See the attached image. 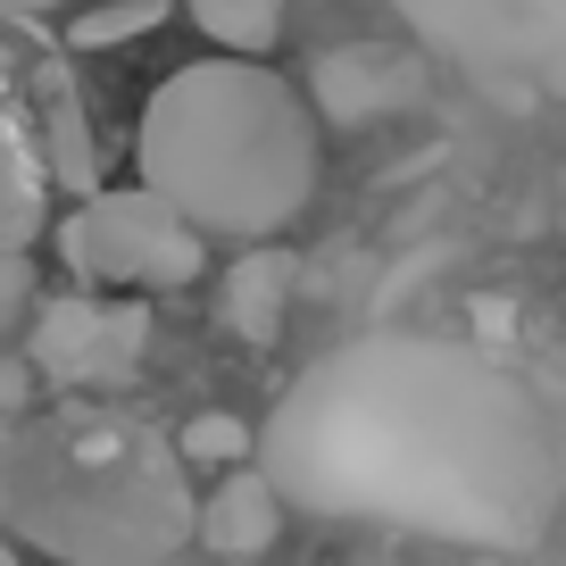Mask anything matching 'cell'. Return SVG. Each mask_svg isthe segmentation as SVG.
<instances>
[{
    "instance_id": "5b68a950",
    "label": "cell",
    "mask_w": 566,
    "mask_h": 566,
    "mask_svg": "<svg viewBox=\"0 0 566 566\" xmlns=\"http://www.w3.org/2000/svg\"><path fill=\"white\" fill-rule=\"evenodd\" d=\"M433 51H450L467 75L492 92H525V34H516V0H391Z\"/></svg>"
},
{
    "instance_id": "2e32d148",
    "label": "cell",
    "mask_w": 566,
    "mask_h": 566,
    "mask_svg": "<svg viewBox=\"0 0 566 566\" xmlns=\"http://www.w3.org/2000/svg\"><path fill=\"white\" fill-rule=\"evenodd\" d=\"M0 566H18V542H9V533H0Z\"/></svg>"
},
{
    "instance_id": "277c9868",
    "label": "cell",
    "mask_w": 566,
    "mask_h": 566,
    "mask_svg": "<svg viewBox=\"0 0 566 566\" xmlns=\"http://www.w3.org/2000/svg\"><path fill=\"white\" fill-rule=\"evenodd\" d=\"M301 101H308V117H325V125L400 117V108L424 101V59L417 51H384V42H342V51H317Z\"/></svg>"
},
{
    "instance_id": "7c38bea8",
    "label": "cell",
    "mask_w": 566,
    "mask_h": 566,
    "mask_svg": "<svg viewBox=\"0 0 566 566\" xmlns=\"http://www.w3.org/2000/svg\"><path fill=\"white\" fill-rule=\"evenodd\" d=\"M250 450H259V433H250V417H233V408H200L176 433V459H192V467H250Z\"/></svg>"
},
{
    "instance_id": "5bb4252c",
    "label": "cell",
    "mask_w": 566,
    "mask_h": 566,
    "mask_svg": "<svg viewBox=\"0 0 566 566\" xmlns=\"http://www.w3.org/2000/svg\"><path fill=\"white\" fill-rule=\"evenodd\" d=\"M42 400V375L25 367V350H0V417H25Z\"/></svg>"
},
{
    "instance_id": "9c48e42d",
    "label": "cell",
    "mask_w": 566,
    "mask_h": 566,
    "mask_svg": "<svg viewBox=\"0 0 566 566\" xmlns=\"http://www.w3.org/2000/svg\"><path fill=\"white\" fill-rule=\"evenodd\" d=\"M283 9H292V0H184V18L226 59H266L283 42Z\"/></svg>"
},
{
    "instance_id": "8fae6325",
    "label": "cell",
    "mask_w": 566,
    "mask_h": 566,
    "mask_svg": "<svg viewBox=\"0 0 566 566\" xmlns=\"http://www.w3.org/2000/svg\"><path fill=\"white\" fill-rule=\"evenodd\" d=\"M516 34H525V84L566 101V0H516Z\"/></svg>"
},
{
    "instance_id": "3957f363",
    "label": "cell",
    "mask_w": 566,
    "mask_h": 566,
    "mask_svg": "<svg viewBox=\"0 0 566 566\" xmlns=\"http://www.w3.org/2000/svg\"><path fill=\"white\" fill-rule=\"evenodd\" d=\"M150 358V308L125 292H42L25 317V367L51 391H125Z\"/></svg>"
},
{
    "instance_id": "30bf717a",
    "label": "cell",
    "mask_w": 566,
    "mask_h": 566,
    "mask_svg": "<svg viewBox=\"0 0 566 566\" xmlns=\"http://www.w3.org/2000/svg\"><path fill=\"white\" fill-rule=\"evenodd\" d=\"M167 18H176V0H101L84 18H67V42L75 51H125V42L159 34Z\"/></svg>"
},
{
    "instance_id": "6da1fadb",
    "label": "cell",
    "mask_w": 566,
    "mask_h": 566,
    "mask_svg": "<svg viewBox=\"0 0 566 566\" xmlns=\"http://www.w3.org/2000/svg\"><path fill=\"white\" fill-rule=\"evenodd\" d=\"M142 192H159L192 233L275 242L317 200V117L301 84H283L266 59H192L159 75L134 125Z\"/></svg>"
},
{
    "instance_id": "8992f818",
    "label": "cell",
    "mask_w": 566,
    "mask_h": 566,
    "mask_svg": "<svg viewBox=\"0 0 566 566\" xmlns=\"http://www.w3.org/2000/svg\"><path fill=\"white\" fill-rule=\"evenodd\" d=\"M292 292H301V259L283 242L233 250V266L217 275V334L242 342V350H275L283 317H292Z\"/></svg>"
},
{
    "instance_id": "52a82bcc",
    "label": "cell",
    "mask_w": 566,
    "mask_h": 566,
    "mask_svg": "<svg viewBox=\"0 0 566 566\" xmlns=\"http://www.w3.org/2000/svg\"><path fill=\"white\" fill-rule=\"evenodd\" d=\"M192 533H200L209 558L250 566V558H266V549L283 542V492L259 475V467H226V483L192 509Z\"/></svg>"
},
{
    "instance_id": "ba28073f",
    "label": "cell",
    "mask_w": 566,
    "mask_h": 566,
    "mask_svg": "<svg viewBox=\"0 0 566 566\" xmlns=\"http://www.w3.org/2000/svg\"><path fill=\"white\" fill-rule=\"evenodd\" d=\"M42 167H51L59 192H101V150H92V117L75 101L67 67H42Z\"/></svg>"
},
{
    "instance_id": "4fadbf2b",
    "label": "cell",
    "mask_w": 566,
    "mask_h": 566,
    "mask_svg": "<svg viewBox=\"0 0 566 566\" xmlns=\"http://www.w3.org/2000/svg\"><path fill=\"white\" fill-rule=\"evenodd\" d=\"M42 301V275H34V250H0V342L18 334Z\"/></svg>"
},
{
    "instance_id": "7a4b0ae2",
    "label": "cell",
    "mask_w": 566,
    "mask_h": 566,
    "mask_svg": "<svg viewBox=\"0 0 566 566\" xmlns=\"http://www.w3.org/2000/svg\"><path fill=\"white\" fill-rule=\"evenodd\" d=\"M51 242L92 292H125V301H142V292H184V283L209 275V233H192L159 192H142V184H125V192H84L59 217Z\"/></svg>"
},
{
    "instance_id": "9a60e30c",
    "label": "cell",
    "mask_w": 566,
    "mask_h": 566,
    "mask_svg": "<svg viewBox=\"0 0 566 566\" xmlns=\"http://www.w3.org/2000/svg\"><path fill=\"white\" fill-rule=\"evenodd\" d=\"M9 18H59V9H75V0H0Z\"/></svg>"
}]
</instances>
